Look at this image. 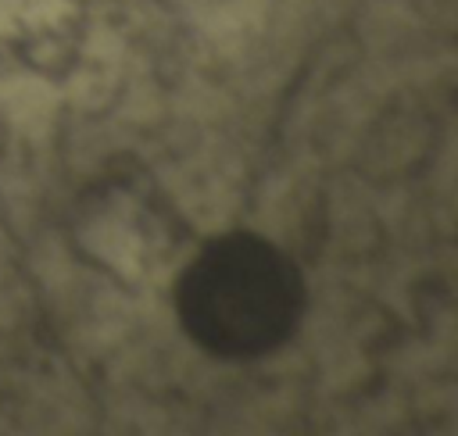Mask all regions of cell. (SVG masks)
I'll return each mask as SVG.
<instances>
[{"label": "cell", "instance_id": "1", "mask_svg": "<svg viewBox=\"0 0 458 436\" xmlns=\"http://www.w3.org/2000/svg\"><path fill=\"white\" fill-rule=\"evenodd\" d=\"M308 293L301 268L258 232L208 239L175 282V311L186 336L225 361H254L279 350Z\"/></svg>", "mask_w": 458, "mask_h": 436}]
</instances>
